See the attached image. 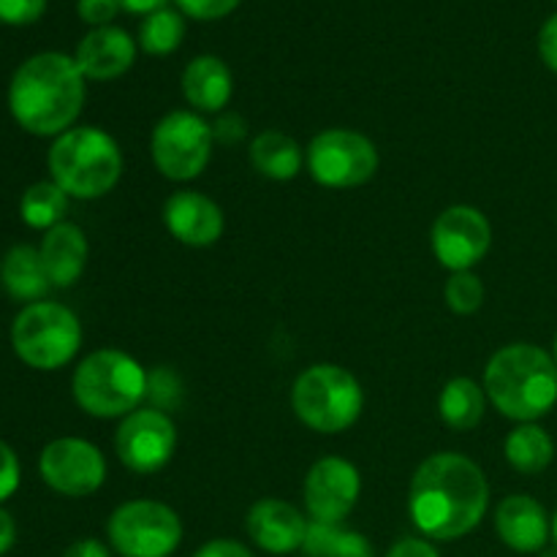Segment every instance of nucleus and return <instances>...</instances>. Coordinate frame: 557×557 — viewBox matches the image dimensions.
Returning a JSON list of instances; mask_svg holds the SVG:
<instances>
[{
  "label": "nucleus",
  "mask_w": 557,
  "mask_h": 557,
  "mask_svg": "<svg viewBox=\"0 0 557 557\" xmlns=\"http://www.w3.org/2000/svg\"><path fill=\"white\" fill-rule=\"evenodd\" d=\"M487 506L490 484L471 457L441 451L413 473L408 511L413 525L433 542L468 536L484 520Z\"/></svg>",
  "instance_id": "1"
},
{
  "label": "nucleus",
  "mask_w": 557,
  "mask_h": 557,
  "mask_svg": "<svg viewBox=\"0 0 557 557\" xmlns=\"http://www.w3.org/2000/svg\"><path fill=\"white\" fill-rule=\"evenodd\" d=\"M9 107L27 134L60 136L71 131L85 107V76L76 60L60 52L33 54L11 79Z\"/></svg>",
  "instance_id": "2"
},
{
  "label": "nucleus",
  "mask_w": 557,
  "mask_h": 557,
  "mask_svg": "<svg viewBox=\"0 0 557 557\" xmlns=\"http://www.w3.org/2000/svg\"><path fill=\"white\" fill-rule=\"evenodd\" d=\"M487 400L506 419L528 424L557 406V364L533 343H511L490 357L484 370Z\"/></svg>",
  "instance_id": "3"
},
{
  "label": "nucleus",
  "mask_w": 557,
  "mask_h": 557,
  "mask_svg": "<svg viewBox=\"0 0 557 557\" xmlns=\"http://www.w3.org/2000/svg\"><path fill=\"white\" fill-rule=\"evenodd\" d=\"M49 172L74 199H101L123 174V152L107 131L96 125L71 128L49 150Z\"/></svg>",
  "instance_id": "4"
},
{
  "label": "nucleus",
  "mask_w": 557,
  "mask_h": 557,
  "mask_svg": "<svg viewBox=\"0 0 557 557\" xmlns=\"http://www.w3.org/2000/svg\"><path fill=\"white\" fill-rule=\"evenodd\" d=\"M71 389L76 406L90 417L125 419L147 397V373L120 348H101L82 359Z\"/></svg>",
  "instance_id": "5"
},
{
  "label": "nucleus",
  "mask_w": 557,
  "mask_h": 557,
  "mask_svg": "<svg viewBox=\"0 0 557 557\" xmlns=\"http://www.w3.org/2000/svg\"><path fill=\"white\" fill-rule=\"evenodd\" d=\"M292 408L305 428L335 435L362 417L364 392L359 381L337 364H313L294 381Z\"/></svg>",
  "instance_id": "6"
},
{
  "label": "nucleus",
  "mask_w": 557,
  "mask_h": 557,
  "mask_svg": "<svg viewBox=\"0 0 557 557\" xmlns=\"http://www.w3.org/2000/svg\"><path fill=\"white\" fill-rule=\"evenodd\" d=\"M11 346L16 357L36 370H58L76 357L82 324L65 305L33 302L14 319Z\"/></svg>",
  "instance_id": "7"
},
{
  "label": "nucleus",
  "mask_w": 557,
  "mask_h": 557,
  "mask_svg": "<svg viewBox=\"0 0 557 557\" xmlns=\"http://www.w3.org/2000/svg\"><path fill=\"white\" fill-rule=\"evenodd\" d=\"M112 547L123 557H169L183 542V525L172 506L128 500L107 522Z\"/></svg>",
  "instance_id": "8"
},
{
  "label": "nucleus",
  "mask_w": 557,
  "mask_h": 557,
  "mask_svg": "<svg viewBox=\"0 0 557 557\" xmlns=\"http://www.w3.org/2000/svg\"><path fill=\"white\" fill-rule=\"evenodd\" d=\"M305 163L310 177L324 188H359L379 172V150L359 131L330 128L313 136Z\"/></svg>",
  "instance_id": "9"
},
{
  "label": "nucleus",
  "mask_w": 557,
  "mask_h": 557,
  "mask_svg": "<svg viewBox=\"0 0 557 557\" xmlns=\"http://www.w3.org/2000/svg\"><path fill=\"white\" fill-rule=\"evenodd\" d=\"M212 141H215L212 125H207L196 112L177 109L158 120V125L152 128V163L166 180L188 183V180L199 177L210 163Z\"/></svg>",
  "instance_id": "10"
},
{
  "label": "nucleus",
  "mask_w": 557,
  "mask_h": 557,
  "mask_svg": "<svg viewBox=\"0 0 557 557\" xmlns=\"http://www.w3.org/2000/svg\"><path fill=\"white\" fill-rule=\"evenodd\" d=\"M430 245H433L435 259L451 275L471 272V267H476L493 245V226L476 207L455 205L435 218Z\"/></svg>",
  "instance_id": "11"
},
{
  "label": "nucleus",
  "mask_w": 557,
  "mask_h": 557,
  "mask_svg": "<svg viewBox=\"0 0 557 557\" xmlns=\"http://www.w3.org/2000/svg\"><path fill=\"white\" fill-rule=\"evenodd\" d=\"M177 430L172 417L158 408H136L120 422L114 449L120 462L134 473H156L172 460Z\"/></svg>",
  "instance_id": "12"
},
{
  "label": "nucleus",
  "mask_w": 557,
  "mask_h": 557,
  "mask_svg": "<svg viewBox=\"0 0 557 557\" xmlns=\"http://www.w3.org/2000/svg\"><path fill=\"white\" fill-rule=\"evenodd\" d=\"M38 471L54 493L65 498H85L101 490L107 479V460L90 441L58 438L44 446Z\"/></svg>",
  "instance_id": "13"
},
{
  "label": "nucleus",
  "mask_w": 557,
  "mask_h": 557,
  "mask_svg": "<svg viewBox=\"0 0 557 557\" xmlns=\"http://www.w3.org/2000/svg\"><path fill=\"white\" fill-rule=\"evenodd\" d=\"M362 493V476L343 457H324L305 476V506L313 522L341 525L357 506Z\"/></svg>",
  "instance_id": "14"
},
{
  "label": "nucleus",
  "mask_w": 557,
  "mask_h": 557,
  "mask_svg": "<svg viewBox=\"0 0 557 557\" xmlns=\"http://www.w3.org/2000/svg\"><path fill=\"white\" fill-rule=\"evenodd\" d=\"M163 223L188 248L215 245L223 234V210L199 190H177L163 205Z\"/></svg>",
  "instance_id": "15"
},
{
  "label": "nucleus",
  "mask_w": 557,
  "mask_h": 557,
  "mask_svg": "<svg viewBox=\"0 0 557 557\" xmlns=\"http://www.w3.org/2000/svg\"><path fill=\"white\" fill-rule=\"evenodd\" d=\"M248 533L264 553L292 555L302 549L305 536H308V520L286 500L264 498L250 506Z\"/></svg>",
  "instance_id": "16"
},
{
  "label": "nucleus",
  "mask_w": 557,
  "mask_h": 557,
  "mask_svg": "<svg viewBox=\"0 0 557 557\" xmlns=\"http://www.w3.org/2000/svg\"><path fill=\"white\" fill-rule=\"evenodd\" d=\"M74 60L85 79H117V76H123L134 65L136 41L123 27H96V30H90L82 38Z\"/></svg>",
  "instance_id": "17"
},
{
  "label": "nucleus",
  "mask_w": 557,
  "mask_h": 557,
  "mask_svg": "<svg viewBox=\"0 0 557 557\" xmlns=\"http://www.w3.org/2000/svg\"><path fill=\"white\" fill-rule=\"evenodd\" d=\"M495 531L515 553H542L553 533V522L536 498L509 495L495 511Z\"/></svg>",
  "instance_id": "18"
},
{
  "label": "nucleus",
  "mask_w": 557,
  "mask_h": 557,
  "mask_svg": "<svg viewBox=\"0 0 557 557\" xmlns=\"http://www.w3.org/2000/svg\"><path fill=\"white\" fill-rule=\"evenodd\" d=\"M234 79L215 54H199L183 71V96L196 112H221L232 101Z\"/></svg>",
  "instance_id": "19"
},
{
  "label": "nucleus",
  "mask_w": 557,
  "mask_h": 557,
  "mask_svg": "<svg viewBox=\"0 0 557 557\" xmlns=\"http://www.w3.org/2000/svg\"><path fill=\"white\" fill-rule=\"evenodd\" d=\"M41 261L54 288H69L79 281L87 264V239L74 223H58L41 243Z\"/></svg>",
  "instance_id": "20"
},
{
  "label": "nucleus",
  "mask_w": 557,
  "mask_h": 557,
  "mask_svg": "<svg viewBox=\"0 0 557 557\" xmlns=\"http://www.w3.org/2000/svg\"><path fill=\"white\" fill-rule=\"evenodd\" d=\"M0 283L5 292L22 302H38L52 288L41 253L30 245H16L0 261Z\"/></svg>",
  "instance_id": "21"
},
{
  "label": "nucleus",
  "mask_w": 557,
  "mask_h": 557,
  "mask_svg": "<svg viewBox=\"0 0 557 557\" xmlns=\"http://www.w3.org/2000/svg\"><path fill=\"white\" fill-rule=\"evenodd\" d=\"M302 147L283 131H264L250 141V163L256 172L275 183H286L302 172Z\"/></svg>",
  "instance_id": "22"
},
{
  "label": "nucleus",
  "mask_w": 557,
  "mask_h": 557,
  "mask_svg": "<svg viewBox=\"0 0 557 557\" xmlns=\"http://www.w3.org/2000/svg\"><path fill=\"white\" fill-rule=\"evenodd\" d=\"M438 411L441 419L449 424L451 430H473L484 419V411H487V392L484 386H479L473 379H451L449 384L441 389L438 397Z\"/></svg>",
  "instance_id": "23"
},
{
  "label": "nucleus",
  "mask_w": 557,
  "mask_h": 557,
  "mask_svg": "<svg viewBox=\"0 0 557 557\" xmlns=\"http://www.w3.org/2000/svg\"><path fill=\"white\" fill-rule=\"evenodd\" d=\"M504 455L517 473L533 476V473L547 471L555 457V444L547 430L528 422L511 430L504 444Z\"/></svg>",
  "instance_id": "24"
},
{
  "label": "nucleus",
  "mask_w": 557,
  "mask_h": 557,
  "mask_svg": "<svg viewBox=\"0 0 557 557\" xmlns=\"http://www.w3.org/2000/svg\"><path fill=\"white\" fill-rule=\"evenodd\" d=\"M302 549L308 557H375L362 533L343 531L341 525L326 522H308Z\"/></svg>",
  "instance_id": "25"
},
{
  "label": "nucleus",
  "mask_w": 557,
  "mask_h": 557,
  "mask_svg": "<svg viewBox=\"0 0 557 557\" xmlns=\"http://www.w3.org/2000/svg\"><path fill=\"white\" fill-rule=\"evenodd\" d=\"M69 210V194L58 183H36L20 201L22 221L30 228H54Z\"/></svg>",
  "instance_id": "26"
},
{
  "label": "nucleus",
  "mask_w": 557,
  "mask_h": 557,
  "mask_svg": "<svg viewBox=\"0 0 557 557\" xmlns=\"http://www.w3.org/2000/svg\"><path fill=\"white\" fill-rule=\"evenodd\" d=\"M183 38H185L183 14L169 9V5L166 9L156 11V14H147L139 27L141 52L156 54V58H163V54H172L174 49H180Z\"/></svg>",
  "instance_id": "27"
},
{
  "label": "nucleus",
  "mask_w": 557,
  "mask_h": 557,
  "mask_svg": "<svg viewBox=\"0 0 557 557\" xmlns=\"http://www.w3.org/2000/svg\"><path fill=\"white\" fill-rule=\"evenodd\" d=\"M444 297L457 315H471L484 305V283L473 272H455L446 281Z\"/></svg>",
  "instance_id": "28"
},
{
  "label": "nucleus",
  "mask_w": 557,
  "mask_h": 557,
  "mask_svg": "<svg viewBox=\"0 0 557 557\" xmlns=\"http://www.w3.org/2000/svg\"><path fill=\"white\" fill-rule=\"evenodd\" d=\"M180 395H183V386H180V379L174 370L156 368L147 375V397L156 403L152 408H158V411L174 408L180 403Z\"/></svg>",
  "instance_id": "29"
},
{
  "label": "nucleus",
  "mask_w": 557,
  "mask_h": 557,
  "mask_svg": "<svg viewBox=\"0 0 557 557\" xmlns=\"http://www.w3.org/2000/svg\"><path fill=\"white\" fill-rule=\"evenodd\" d=\"M239 3H243V0H174L180 14L194 16V20L199 22L223 20V16L232 14Z\"/></svg>",
  "instance_id": "30"
},
{
  "label": "nucleus",
  "mask_w": 557,
  "mask_h": 557,
  "mask_svg": "<svg viewBox=\"0 0 557 557\" xmlns=\"http://www.w3.org/2000/svg\"><path fill=\"white\" fill-rule=\"evenodd\" d=\"M47 0H0V22L5 25H30L41 20Z\"/></svg>",
  "instance_id": "31"
},
{
  "label": "nucleus",
  "mask_w": 557,
  "mask_h": 557,
  "mask_svg": "<svg viewBox=\"0 0 557 557\" xmlns=\"http://www.w3.org/2000/svg\"><path fill=\"white\" fill-rule=\"evenodd\" d=\"M120 9H123L120 0H79V3H76L79 20L92 27H107L109 22L117 16Z\"/></svg>",
  "instance_id": "32"
},
{
  "label": "nucleus",
  "mask_w": 557,
  "mask_h": 557,
  "mask_svg": "<svg viewBox=\"0 0 557 557\" xmlns=\"http://www.w3.org/2000/svg\"><path fill=\"white\" fill-rule=\"evenodd\" d=\"M20 487V460L5 441H0V504Z\"/></svg>",
  "instance_id": "33"
},
{
  "label": "nucleus",
  "mask_w": 557,
  "mask_h": 557,
  "mask_svg": "<svg viewBox=\"0 0 557 557\" xmlns=\"http://www.w3.org/2000/svg\"><path fill=\"white\" fill-rule=\"evenodd\" d=\"M245 134H248V123L239 114H221L212 125V136L223 145H234V141L245 139Z\"/></svg>",
  "instance_id": "34"
},
{
  "label": "nucleus",
  "mask_w": 557,
  "mask_h": 557,
  "mask_svg": "<svg viewBox=\"0 0 557 557\" xmlns=\"http://www.w3.org/2000/svg\"><path fill=\"white\" fill-rule=\"evenodd\" d=\"M539 54H542L544 65L557 74V14L549 16L539 33Z\"/></svg>",
  "instance_id": "35"
},
{
  "label": "nucleus",
  "mask_w": 557,
  "mask_h": 557,
  "mask_svg": "<svg viewBox=\"0 0 557 557\" xmlns=\"http://www.w3.org/2000/svg\"><path fill=\"white\" fill-rule=\"evenodd\" d=\"M194 557H253L245 544L232 542V539H215V542H207Z\"/></svg>",
  "instance_id": "36"
},
{
  "label": "nucleus",
  "mask_w": 557,
  "mask_h": 557,
  "mask_svg": "<svg viewBox=\"0 0 557 557\" xmlns=\"http://www.w3.org/2000/svg\"><path fill=\"white\" fill-rule=\"evenodd\" d=\"M386 557H441L438 549L424 539H400Z\"/></svg>",
  "instance_id": "37"
},
{
  "label": "nucleus",
  "mask_w": 557,
  "mask_h": 557,
  "mask_svg": "<svg viewBox=\"0 0 557 557\" xmlns=\"http://www.w3.org/2000/svg\"><path fill=\"white\" fill-rule=\"evenodd\" d=\"M63 557H109L107 547L96 539H82V542H74L69 549H65Z\"/></svg>",
  "instance_id": "38"
},
{
  "label": "nucleus",
  "mask_w": 557,
  "mask_h": 557,
  "mask_svg": "<svg viewBox=\"0 0 557 557\" xmlns=\"http://www.w3.org/2000/svg\"><path fill=\"white\" fill-rule=\"evenodd\" d=\"M14 539H16L14 520H11L9 511L0 509V555H5L11 547H14Z\"/></svg>",
  "instance_id": "39"
},
{
  "label": "nucleus",
  "mask_w": 557,
  "mask_h": 557,
  "mask_svg": "<svg viewBox=\"0 0 557 557\" xmlns=\"http://www.w3.org/2000/svg\"><path fill=\"white\" fill-rule=\"evenodd\" d=\"M120 3H123V9L131 11V14L147 16V14H156V11L166 9L169 0H120Z\"/></svg>",
  "instance_id": "40"
},
{
  "label": "nucleus",
  "mask_w": 557,
  "mask_h": 557,
  "mask_svg": "<svg viewBox=\"0 0 557 557\" xmlns=\"http://www.w3.org/2000/svg\"><path fill=\"white\" fill-rule=\"evenodd\" d=\"M553 539H555V547H557V511H555V517H553Z\"/></svg>",
  "instance_id": "41"
},
{
  "label": "nucleus",
  "mask_w": 557,
  "mask_h": 557,
  "mask_svg": "<svg viewBox=\"0 0 557 557\" xmlns=\"http://www.w3.org/2000/svg\"><path fill=\"white\" fill-rule=\"evenodd\" d=\"M542 557H557V549H547V553H542Z\"/></svg>",
  "instance_id": "42"
},
{
  "label": "nucleus",
  "mask_w": 557,
  "mask_h": 557,
  "mask_svg": "<svg viewBox=\"0 0 557 557\" xmlns=\"http://www.w3.org/2000/svg\"><path fill=\"white\" fill-rule=\"evenodd\" d=\"M553 359H555V364H557V335H555V346H553Z\"/></svg>",
  "instance_id": "43"
}]
</instances>
